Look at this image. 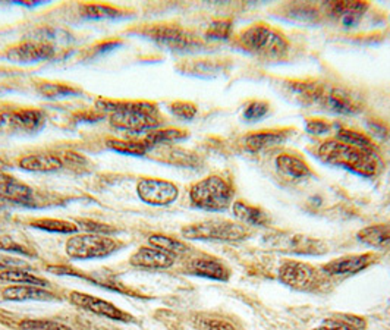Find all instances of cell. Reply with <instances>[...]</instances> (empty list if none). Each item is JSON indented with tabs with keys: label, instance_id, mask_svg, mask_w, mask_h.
I'll return each instance as SVG.
<instances>
[{
	"label": "cell",
	"instance_id": "1",
	"mask_svg": "<svg viewBox=\"0 0 390 330\" xmlns=\"http://www.w3.org/2000/svg\"><path fill=\"white\" fill-rule=\"evenodd\" d=\"M295 84L293 91L307 104H314L330 114L352 116L361 114L364 110L362 99L346 87L310 81Z\"/></svg>",
	"mask_w": 390,
	"mask_h": 330
},
{
	"label": "cell",
	"instance_id": "2",
	"mask_svg": "<svg viewBox=\"0 0 390 330\" xmlns=\"http://www.w3.org/2000/svg\"><path fill=\"white\" fill-rule=\"evenodd\" d=\"M319 157L331 166L343 168L362 176H374L382 166L374 152L357 149L338 140L324 141L319 147Z\"/></svg>",
	"mask_w": 390,
	"mask_h": 330
},
{
	"label": "cell",
	"instance_id": "3",
	"mask_svg": "<svg viewBox=\"0 0 390 330\" xmlns=\"http://www.w3.org/2000/svg\"><path fill=\"white\" fill-rule=\"evenodd\" d=\"M238 43L247 51L267 59H281L289 50L285 35L267 24L247 27L239 32Z\"/></svg>",
	"mask_w": 390,
	"mask_h": 330
},
{
	"label": "cell",
	"instance_id": "4",
	"mask_svg": "<svg viewBox=\"0 0 390 330\" xmlns=\"http://www.w3.org/2000/svg\"><path fill=\"white\" fill-rule=\"evenodd\" d=\"M110 125L116 130L142 133L156 130L160 125L157 107L147 102H116L110 115Z\"/></svg>",
	"mask_w": 390,
	"mask_h": 330
},
{
	"label": "cell",
	"instance_id": "5",
	"mask_svg": "<svg viewBox=\"0 0 390 330\" xmlns=\"http://www.w3.org/2000/svg\"><path fill=\"white\" fill-rule=\"evenodd\" d=\"M193 204L209 212H221L231 206L233 190L220 176H207L198 181L190 190Z\"/></svg>",
	"mask_w": 390,
	"mask_h": 330
},
{
	"label": "cell",
	"instance_id": "6",
	"mask_svg": "<svg viewBox=\"0 0 390 330\" xmlns=\"http://www.w3.org/2000/svg\"><path fill=\"white\" fill-rule=\"evenodd\" d=\"M182 235L188 240H210V241H243L248 236V231L228 220H207L195 225L185 226Z\"/></svg>",
	"mask_w": 390,
	"mask_h": 330
},
{
	"label": "cell",
	"instance_id": "7",
	"mask_svg": "<svg viewBox=\"0 0 390 330\" xmlns=\"http://www.w3.org/2000/svg\"><path fill=\"white\" fill-rule=\"evenodd\" d=\"M121 247L119 241L109 238L107 235H78L72 236L66 243V252L72 259L90 260L103 259Z\"/></svg>",
	"mask_w": 390,
	"mask_h": 330
},
{
	"label": "cell",
	"instance_id": "8",
	"mask_svg": "<svg viewBox=\"0 0 390 330\" xmlns=\"http://www.w3.org/2000/svg\"><path fill=\"white\" fill-rule=\"evenodd\" d=\"M279 279L282 283L298 289V291H312L320 286L322 276L320 271L314 266L303 262L289 260L285 262L279 269Z\"/></svg>",
	"mask_w": 390,
	"mask_h": 330
},
{
	"label": "cell",
	"instance_id": "9",
	"mask_svg": "<svg viewBox=\"0 0 390 330\" xmlns=\"http://www.w3.org/2000/svg\"><path fill=\"white\" fill-rule=\"evenodd\" d=\"M145 34L159 44L172 50H191L201 44L194 32L179 25H153L145 31Z\"/></svg>",
	"mask_w": 390,
	"mask_h": 330
},
{
	"label": "cell",
	"instance_id": "10",
	"mask_svg": "<svg viewBox=\"0 0 390 330\" xmlns=\"http://www.w3.org/2000/svg\"><path fill=\"white\" fill-rule=\"evenodd\" d=\"M267 245L277 251H285L292 254L303 255H320L327 251L326 245L315 238L296 235V233H284L279 232L267 238Z\"/></svg>",
	"mask_w": 390,
	"mask_h": 330
},
{
	"label": "cell",
	"instance_id": "11",
	"mask_svg": "<svg viewBox=\"0 0 390 330\" xmlns=\"http://www.w3.org/2000/svg\"><path fill=\"white\" fill-rule=\"evenodd\" d=\"M178 187L163 179H142L138 183V195L147 204L167 206L178 198Z\"/></svg>",
	"mask_w": 390,
	"mask_h": 330
},
{
	"label": "cell",
	"instance_id": "12",
	"mask_svg": "<svg viewBox=\"0 0 390 330\" xmlns=\"http://www.w3.org/2000/svg\"><path fill=\"white\" fill-rule=\"evenodd\" d=\"M54 49L46 42H23L9 47L4 56L11 62H39L53 58Z\"/></svg>",
	"mask_w": 390,
	"mask_h": 330
},
{
	"label": "cell",
	"instance_id": "13",
	"mask_svg": "<svg viewBox=\"0 0 390 330\" xmlns=\"http://www.w3.org/2000/svg\"><path fill=\"white\" fill-rule=\"evenodd\" d=\"M377 255L373 252L348 255L342 259H336L323 266V271L330 276H343V274H355L373 264Z\"/></svg>",
	"mask_w": 390,
	"mask_h": 330
},
{
	"label": "cell",
	"instance_id": "14",
	"mask_svg": "<svg viewBox=\"0 0 390 330\" xmlns=\"http://www.w3.org/2000/svg\"><path fill=\"white\" fill-rule=\"evenodd\" d=\"M71 301L72 304H75L77 307L91 311V313L107 317V319H114V320H121L126 322L129 320V316H126L123 311H121L118 307H115L111 302L87 295V293L81 292H72L71 293Z\"/></svg>",
	"mask_w": 390,
	"mask_h": 330
},
{
	"label": "cell",
	"instance_id": "15",
	"mask_svg": "<svg viewBox=\"0 0 390 330\" xmlns=\"http://www.w3.org/2000/svg\"><path fill=\"white\" fill-rule=\"evenodd\" d=\"M326 8L327 12L341 21L343 27H355L368 11L370 5L367 2H352V0L341 2L338 0V2H327Z\"/></svg>",
	"mask_w": 390,
	"mask_h": 330
},
{
	"label": "cell",
	"instance_id": "16",
	"mask_svg": "<svg viewBox=\"0 0 390 330\" xmlns=\"http://www.w3.org/2000/svg\"><path fill=\"white\" fill-rule=\"evenodd\" d=\"M175 263V255L157 248H140L131 255V264L144 269H169Z\"/></svg>",
	"mask_w": 390,
	"mask_h": 330
},
{
	"label": "cell",
	"instance_id": "17",
	"mask_svg": "<svg viewBox=\"0 0 390 330\" xmlns=\"http://www.w3.org/2000/svg\"><path fill=\"white\" fill-rule=\"evenodd\" d=\"M289 134L291 131L286 130H264L247 134L243 138V142L250 152H258L285 142L289 138Z\"/></svg>",
	"mask_w": 390,
	"mask_h": 330
},
{
	"label": "cell",
	"instance_id": "18",
	"mask_svg": "<svg viewBox=\"0 0 390 330\" xmlns=\"http://www.w3.org/2000/svg\"><path fill=\"white\" fill-rule=\"evenodd\" d=\"M0 198L13 203L28 204L32 200V191L25 183L0 171Z\"/></svg>",
	"mask_w": 390,
	"mask_h": 330
},
{
	"label": "cell",
	"instance_id": "19",
	"mask_svg": "<svg viewBox=\"0 0 390 330\" xmlns=\"http://www.w3.org/2000/svg\"><path fill=\"white\" fill-rule=\"evenodd\" d=\"M188 270L201 278L225 282L229 279V269L216 259H194L188 264Z\"/></svg>",
	"mask_w": 390,
	"mask_h": 330
},
{
	"label": "cell",
	"instance_id": "20",
	"mask_svg": "<svg viewBox=\"0 0 390 330\" xmlns=\"http://www.w3.org/2000/svg\"><path fill=\"white\" fill-rule=\"evenodd\" d=\"M276 168L279 173L293 179V181H301L311 176V169L308 164L298 156L292 154H281L276 157Z\"/></svg>",
	"mask_w": 390,
	"mask_h": 330
},
{
	"label": "cell",
	"instance_id": "21",
	"mask_svg": "<svg viewBox=\"0 0 390 330\" xmlns=\"http://www.w3.org/2000/svg\"><path fill=\"white\" fill-rule=\"evenodd\" d=\"M44 119L46 118L43 112L35 109H21L8 116V121L13 130L25 133H34L37 130H40L44 123Z\"/></svg>",
	"mask_w": 390,
	"mask_h": 330
},
{
	"label": "cell",
	"instance_id": "22",
	"mask_svg": "<svg viewBox=\"0 0 390 330\" xmlns=\"http://www.w3.org/2000/svg\"><path fill=\"white\" fill-rule=\"evenodd\" d=\"M233 214L238 220L251 226H269L270 216L255 206H250L244 201H235L233 203Z\"/></svg>",
	"mask_w": 390,
	"mask_h": 330
},
{
	"label": "cell",
	"instance_id": "23",
	"mask_svg": "<svg viewBox=\"0 0 390 330\" xmlns=\"http://www.w3.org/2000/svg\"><path fill=\"white\" fill-rule=\"evenodd\" d=\"M358 240L374 248H390V224L367 226L358 232Z\"/></svg>",
	"mask_w": 390,
	"mask_h": 330
},
{
	"label": "cell",
	"instance_id": "24",
	"mask_svg": "<svg viewBox=\"0 0 390 330\" xmlns=\"http://www.w3.org/2000/svg\"><path fill=\"white\" fill-rule=\"evenodd\" d=\"M21 169L30 172H53L63 166V161L53 154H32L20 160Z\"/></svg>",
	"mask_w": 390,
	"mask_h": 330
},
{
	"label": "cell",
	"instance_id": "25",
	"mask_svg": "<svg viewBox=\"0 0 390 330\" xmlns=\"http://www.w3.org/2000/svg\"><path fill=\"white\" fill-rule=\"evenodd\" d=\"M4 298L11 300V301H27V300H34V301H47L53 300V293L49 291H44L39 286H11L4 291Z\"/></svg>",
	"mask_w": 390,
	"mask_h": 330
},
{
	"label": "cell",
	"instance_id": "26",
	"mask_svg": "<svg viewBox=\"0 0 390 330\" xmlns=\"http://www.w3.org/2000/svg\"><path fill=\"white\" fill-rule=\"evenodd\" d=\"M188 137V133L183 130H176V128H167V130H153L150 131L145 138L144 142L150 147H154L157 144H167V142H175L181 141Z\"/></svg>",
	"mask_w": 390,
	"mask_h": 330
},
{
	"label": "cell",
	"instance_id": "27",
	"mask_svg": "<svg viewBox=\"0 0 390 330\" xmlns=\"http://www.w3.org/2000/svg\"><path fill=\"white\" fill-rule=\"evenodd\" d=\"M336 140L341 141V142L349 144L352 147H357V149L370 150V152L376 150V145H374L373 141H371L370 137H367L362 133L354 131V130H346V128H342V130L338 131Z\"/></svg>",
	"mask_w": 390,
	"mask_h": 330
},
{
	"label": "cell",
	"instance_id": "28",
	"mask_svg": "<svg viewBox=\"0 0 390 330\" xmlns=\"http://www.w3.org/2000/svg\"><path fill=\"white\" fill-rule=\"evenodd\" d=\"M0 281L9 282V283H23L27 286H39V288H43L47 285L46 281L34 276V274L24 270H16V269H8L0 273Z\"/></svg>",
	"mask_w": 390,
	"mask_h": 330
},
{
	"label": "cell",
	"instance_id": "29",
	"mask_svg": "<svg viewBox=\"0 0 390 330\" xmlns=\"http://www.w3.org/2000/svg\"><path fill=\"white\" fill-rule=\"evenodd\" d=\"M106 145L110 150L122 153V154H133V156H144L150 147H148L144 140L142 141H126V140H107Z\"/></svg>",
	"mask_w": 390,
	"mask_h": 330
},
{
	"label": "cell",
	"instance_id": "30",
	"mask_svg": "<svg viewBox=\"0 0 390 330\" xmlns=\"http://www.w3.org/2000/svg\"><path fill=\"white\" fill-rule=\"evenodd\" d=\"M148 243H150L152 247L172 255L188 251V245H185L183 243L175 240V238L166 236V235H152L148 238Z\"/></svg>",
	"mask_w": 390,
	"mask_h": 330
},
{
	"label": "cell",
	"instance_id": "31",
	"mask_svg": "<svg viewBox=\"0 0 390 330\" xmlns=\"http://www.w3.org/2000/svg\"><path fill=\"white\" fill-rule=\"evenodd\" d=\"M32 226L43 229V231H47V232H54V233H73V232L78 231L77 225L66 222V220H59V219L34 220Z\"/></svg>",
	"mask_w": 390,
	"mask_h": 330
},
{
	"label": "cell",
	"instance_id": "32",
	"mask_svg": "<svg viewBox=\"0 0 390 330\" xmlns=\"http://www.w3.org/2000/svg\"><path fill=\"white\" fill-rule=\"evenodd\" d=\"M270 110V106L264 100H252L250 102L243 112V118L247 122H257L260 119H263Z\"/></svg>",
	"mask_w": 390,
	"mask_h": 330
},
{
	"label": "cell",
	"instance_id": "33",
	"mask_svg": "<svg viewBox=\"0 0 390 330\" xmlns=\"http://www.w3.org/2000/svg\"><path fill=\"white\" fill-rule=\"evenodd\" d=\"M232 21L231 20H219L209 25L206 35L213 40H228L232 34Z\"/></svg>",
	"mask_w": 390,
	"mask_h": 330
},
{
	"label": "cell",
	"instance_id": "34",
	"mask_svg": "<svg viewBox=\"0 0 390 330\" xmlns=\"http://www.w3.org/2000/svg\"><path fill=\"white\" fill-rule=\"evenodd\" d=\"M84 16L92 18V20H106V18H115L119 15V11L107 5H84Z\"/></svg>",
	"mask_w": 390,
	"mask_h": 330
},
{
	"label": "cell",
	"instance_id": "35",
	"mask_svg": "<svg viewBox=\"0 0 390 330\" xmlns=\"http://www.w3.org/2000/svg\"><path fill=\"white\" fill-rule=\"evenodd\" d=\"M37 90H39V93H42L46 97H63V96H69V94L77 93V90L69 87V85L50 84V82L42 84Z\"/></svg>",
	"mask_w": 390,
	"mask_h": 330
},
{
	"label": "cell",
	"instance_id": "36",
	"mask_svg": "<svg viewBox=\"0 0 390 330\" xmlns=\"http://www.w3.org/2000/svg\"><path fill=\"white\" fill-rule=\"evenodd\" d=\"M20 326L23 330H72L69 326L53 320H24Z\"/></svg>",
	"mask_w": 390,
	"mask_h": 330
},
{
	"label": "cell",
	"instance_id": "37",
	"mask_svg": "<svg viewBox=\"0 0 390 330\" xmlns=\"http://www.w3.org/2000/svg\"><path fill=\"white\" fill-rule=\"evenodd\" d=\"M171 112L181 119L191 121L197 115V106L190 102H175L171 104Z\"/></svg>",
	"mask_w": 390,
	"mask_h": 330
},
{
	"label": "cell",
	"instance_id": "38",
	"mask_svg": "<svg viewBox=\"0 0 390 330\" xmlns=\"http://www.w3.org/2000/svg\"><path fill=\"white\" fill-rule=\"evenodd\" d=\"M195 324L201 330H236L229 322L214 317H200L195 320Z\"/></svg>",
	"mask_w": 390,
	"mask_h": 330
},
{
	"label": "cell",
	"instance_id": "39",
	"mask_svg": "<svg viewBox=\"0 0 390 330\" xmlns=\"http://www.w3.org/2000/svg\"><path fill=\"white\" fill-rule=\"evenodd\" d=\"M305 130L311 135H323L331 130V125L322 119H311L307 122Z\"/></svg>",
	"mask_w": 390,
	"mask_h": 330
},
{
	"label": "cell",
	"instance_id": "40",
	"mask_svg": "<svg viewBox=\"0 0 390 330\" xmlns=\"http://www.w3.org/2000/svg\"><path fill=\"white\" fill-rule=\"evenodd\" d=\"M80 226L85 231H90L95 235H109V233H114L115 229L109 226V225H103V224H97V222H92V220H80Z\"/></svg>",
	"mask_w": 390,
	"mask_h": 330
},
{
	"label": "cell",
	"instance_id": "41",
	"mask_svg": "<svg viewBox=\"0 0 390 330\" xmlns=\"http://www.w3.org/2000/svg\"><path fill=\"white\" fill-rule=\"evenodd\" d=\"M334 319L343 322L345 324L351 326L352 329H355V330H364L367 327V322L362 317H360V316H354V314H336V316H334Z\"/></svg>",
	"mask_w": 390,
	"mask_h": 330
},
{
	"label": "cell",
	"instance_id": "42",
	"mask_svg": "<svg viewBox=\"0 0 390 330\" xmlns=\"http://www.w3.org/2000/svg\"><path fill=\"white\" fill-rule=\"evenodd\" d=\"M0 250L13 251V252H21V254H27V255L31 254V252H30L28 250H25L23 245H20L16 241H13L11 236H0Z\"/></svg>",
	"mask_w": 390,
	"mask_h": 330
},
{
	"label": "cell",
	"instance_id": "43",
	"mask_svg": "<svg viewBox=\"0 0 390 330\" xmlns=\"http://www.w3.org/2000/svg\"><path fill=\"white\" fill-rule=\"evenodd\" d=\"M312 330H355V329H352L351 326L345 324L343 322L338 320V319H327L324 320L319 327H315Z\"/></svg>",
	"mask_w": 390,
	"mask_h": 330
},
{
	"label": "cell",
	"instance_id": "44",
	"mask_svg": "<svg viewBox=\"0 0 390 330\" xmlns=\"http://www.w3.org/2000/svg\"><path fill=\"white\" fill-rule=\"evenodd\" d=\"M6 121H8V116H6V115H0V126H2Z\"/></svg>",
	"mask_w": 390,
	"mask_h": 330
}]
</instances>
